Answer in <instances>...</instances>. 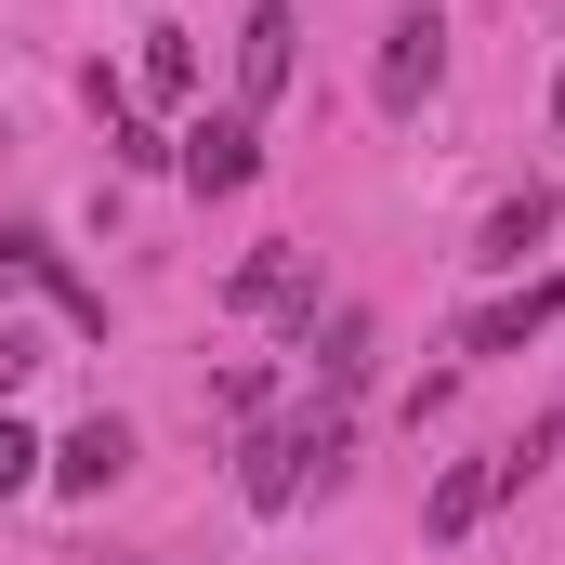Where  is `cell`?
<instances>
[{
	"label": "cell",
	"mask_w": 565,
	"mask_h": 565,
	"mask_svg": "<svg viewBox=\"0 0 565 565\" xmlns=\"http://www.w3.org/2000/svg\"><path fill=\"white\" fill-rule=\"evenodd\" d=\"M487 500H500V460H447V473H434V500H422V540H473V526H487Z\"/></svg>",
	"instance_id": "30bf717a"
},
{
	"label": "cell",
	"mask_w": 565,
	"mask_h": 565,
	"mask_svg": "<svg viewBox=\"0 0 565 565\" xmlns=\"http://www.w3.org/2000/svg\"><path fill=\"white\" fill-rule=\"evenodd\" d=\"M540 329H565V277H526V289H500V302H473V316H460V369L526 355Z\"/></svg>",
	"instance_id": "5b68a950"
},
{
	"label": "cell",
	"mask_w": 565,
	"mask_h": 565,
	"mask_svg": "<svg viewBox=\"0 0 565 565\" xmlns=\"http://www.w3.org/2000/svg\"><path fill=\"white\" fill-rule=\"evenodd\" d=\"M553 119H565V79H553Z\"/></svg>",
	"instance_id": "2e32d148"
},
{
	"label": "cell",
	"mask_w": 565,
	"mask_h": 565,
	"mask_svg": "<svg viewBox=\"0 0 565 565\" xmlns=\"http://www.w3.org/2000/svg\"><path fill=\"white\" fill-rule=\"evenodd\" d=\"M132 460H145V434L119 422V408H93V422H79L66 447H53V460H40V487H66V500H106Z\"/></svg>",
	"instance_id": "8992f818"
},
{
	"label": "cell",
	"mask_w": 565,
	"mask_h": 565,
	"mask_svg": "<svg viewBox=\"0 0 565 565\" xmlns=\"http://www.w3.org/2000/svg\"><path fill=\"white\" fill-rule=\"evenodd\" d=\"M106 565H145V553H106Z\"/></svg>",
	"instance_id": "e0dca14e"
},
{
	"label": "cell",
	"mask_w": 565,
	"mask_h": 565,
	"mask_svg": "<svg viewBox=\"0 0 565 565\" xmlns=\"http://www.w3.org/2000/svg\"><path fill=\"white\" fill-rule=\"evenodd\" d=\"M434 79H447V13H434V0H408V13L382 26V79H369V93H382V119H422Z\"/></svg>",
	"instance_id": "3957f363"
},
{
	"label": "cell",
	"mask_w": 565,
	"mask_h": 565,
	"mask_svg": "<svg viewBox=\"0 0 565 565\" xmlns=\"http://www.w3.org/2000/svg\"><path fill=\"white\" fill-rule=\"evenodd\" d=\"M40 460H53L40 434H26V422H0V500H26V487H40Z\"/></svg>",
	"instance_id": "5bb4252c"
},
{
	"label": "cell",
	"mask_w": 565,
	"mask_h": 565,
	"mask_svg": "<svg viewBox=\"0 0 565 565\" xmlns=\"http://www.w3.org/2000/svg\"><path fill=\"white\" fill-rule=\"evenodd\" d=\"M0 277H40V289H53V316H66V329H106V289L79 277V264L53 250V224H26V211H0Z\"/></svg>",
	"instance_id": "277c9868"
},
{
	"label": "cell",
	"mask_w": 565,
	"mask_h": 565,
	"mask_svg": "<svg viewBox=\"0 0 565 565\" xmlns=\"http://www.w3.org/2000/svg\"><path fill=\"white\" fill-rule=\"evenodd\" d=\"M289 66H302V13H289V0H250V26H237V106H250V119L289 93Z\"/></svg>",
	"instance_id": "ba28073f"
},
{
	"label": "cell",
	"mask_w": 565,
	"mask_h": 565,
	"mask_svg": "<svg viewBox=\"0 0 565 565\" xmlns=\"http://www.w3.org/2000/svg\"><path fill=\"white\" fill-rule=\"evenodd\" d=\"M553 224H565V184H513V198L473 224V264H487V277H526V250H540Z\"/></svg>",
	"instance_id": "9c48e42d"
},
{
	"label": "cell",
	"mask_w": 565,
	"mask_h": 565,
	"mask_svg": "<svg viewBox=\"0 0 565 565\" xmlns=\"http://www.w3.org/2000/svg\"><path fill=\"white\" fill-rule=\"evenodd\" d=\"M211 408H224V422H264V408H277V369H250V355H237V369L211 382Z\"/></svg>",
	"instance_id": "4fadbf2b"
},
{
	"label": "cell",
	"mask_w": 565,
	"mask_h": 565,
	"mask_svg": "<svg viewBox=\"0 0 565 565\" xmlns=\"http://www.w3.org/2000/svg\"><path fill=\"white\" fill-rule=\"evenodd\" d=\"M132 79H145V106H198V40H184V26H145Z\"/></svg>",
	"instance_id": "8fae6325"
},
{
	"label": "cell",
	"mask_w": 565,
	"mask_h": 565,
	"mask_svg": "<svg viewBox=\"0 0 565 565\" xmlns=\"http://www.w3.org/2000/svg\"><path fill=\"white\" fill-rule=\"evenodd\" d=\"M224 316H277V329H316V250H302V237H264V250L224 277Z\"/></svg>",
	"instance_id": "7a4b0ae2"
},
{
	"label": "cell",
	"mask_w": 565,
	"mask_h": 565,
	"mask_svg": "<svg viewBox=\"0 0 565 565\" xmlns=\"http://www.w3.org/2000/svg\"><path fill=\"white\" fill-rule=\"evenodd\" d=\"M302 355H316V408H355V382H369V355H382V316H369V302H329V316L302 329Z\"/></svg>",
	"instance_id": "52a82bcc"
},
{
	"label": "cell",
	"mask_w": 565,
	"mask_h": 565,
	"mask_svg": "<svg viewBox=\"0 0 565 565\" xmlns=\"http://www.w3.org/2000/svg\"><path fill=\"white\" fill-rule=\"evenodd\" d=\"M106 158H119V171H171V132H158L145 106H106Z\"/></svg>",
	"instance_id": "7c38bea8"
},
{
	"label": "cell",
	"mask_w": 565,
	"mask_h": 565,
	"mask_svg": "<svg viewBox=\"0 0 565 565\" xmlns=\"http://www.w3.org/2000/svg\"><path fill=\"white\" fill-rule=\"evenodd\" d=\"M171 171H184L198 198H250V171H264V119H250V106L184 119V132H171Z\"/></svg>",
	"instance_id": "6da1fadb"
},
{
	"label": "cell",
	"mask_w": 565,
	"mask_h": 565,
	"mask_svg": "<svg viewBox=\"0 0 565 565\" xmlns=\"http://www.w3.org/2000/svg\"><path fill=\"white\" fill-rule=\"evenodd\" d=\"M26 369H40V329H0V408L26 395Z\"/></svg>",
	"instance_id": "9a60e30c"
}]
</instances>
